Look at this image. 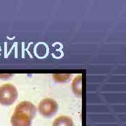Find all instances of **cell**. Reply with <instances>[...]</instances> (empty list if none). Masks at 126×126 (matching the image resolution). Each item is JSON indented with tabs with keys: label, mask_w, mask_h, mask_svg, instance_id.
Segmentation results:
<instances>
[{
	"label": "cell",
	"mask_w": 126,
	"mask_h": 126,
	"mask_svg": "<svg viewBox=\"0 0 126 126\" xmlns=\"http://www.w3.org/2000/svg\"><path fill=\"white\" fill-rule=\"evenodd\" d=\"M18 98V90L12 84H4L0 86V104L9 106L15 102Z\"/></svg>",
	"instance_id": "7a4b0ae2"
},
{
	"label": "cell",
	"mask_w": 126,
	"mask_h": 126,
	"mask_svg": "<svg viewBox=\"0 0 126 126\" xmlns=\"http://www.w3.org/2000/svg\"><path fill=\"white\" fill-rule=\"evenodd\" d=\"M72 90L77 95H81V76H79L74 79L72 83Z\"/></svg>",
	"instance_id": "5b68a950"
},
{
	"label": "cell",
	"mask_w": 126,
	"mask_h": 126,
	"mask_svg": "<svg viewBox=\"0 0 126 126\" xmlns=\"http://www.w3.org/2000/svg\"><path fill=\"white\" fill-rule=\"evenodd\" d=\"M58 105L57 102L52 98L42 99L39 104V111L44 117L50 118L57 112Z\"/></svg>",
	"instance_id": "3957f363"
},
{
	"label": "cell",
	"mask_w": 126,
	"mask_h": 126,
	"mask_svg": "<svg viewBox=\"0 0 126 126\" xmlns=\"http://www.w3.org/2000/svg\"><path fill=\"white\" fill-rule=\"evenodd\" d=\"M70 74H54L53 77L54 79L58 82H63L67 80L70 77Z\"/></svg>",
	"instance_id": "8992f818"
},
{
	"label": "cell",
	"mask_w": 126,
	"mask_h": 126,
	"mask_svg": "<svg viewBox=\"0 0 126 126\" xmlns=\"http://www.w3.org/2000/svg\"><path fill=\"white\" fill-rule=\"evenodd\" d=\"M36 109L29 101H23L16 106L11 123L13 126H31L32 121L35 116Z\"/></svg>",
	"instance_id": "6da1fadb"
},
{
	"label": "cell",
	"mask_w": 126,
	"mask_h": 126,
	"mask_svg": "<svg viewBox=\"0 0 126 126\" xmlns=\"http://www.w3.org/2000/svg\"><path fill=\"white\" fill-rule=\"evenodd\" d=\"M52 126H74L72 119L67 116H60L56 118Z\"/></svg>",
	"instance_id": "277c9868"
}]
</instances>
